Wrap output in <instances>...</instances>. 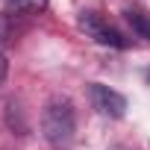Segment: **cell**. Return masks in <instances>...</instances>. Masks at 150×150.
Listing matches in <instances>:
<instances>
[{"label":"cell","instance_id":"cell-1","mask_svg":"<svg viewBox=\"0 0 150 150\" xmlns=\"http://www.w3.org/2000/svg\"><path fill=\"white\" fill-rule=\"evenodd\" d=\"M74 132H77V115H74V103L68 97H53L44 103L41 109V135L56 147L65 150L74 141Z\"/></svg>","mask_w":150,"mask_h":150},{"label":"cell","instance_id":"cell-2","mask_svg":"<svg viewBox=\"0 0 150 150\" xmlns=\"http://www.w3.org/2000/svg\"><path fill=\"white\" fill-rule=\"evenodd\" d=\"M88 97H91V106L103 115V118H124L127 115V97L103 83H91L88 86Z\"/></svg>","mask_w":150,"mask_h":150},{"label":"cell","instance_id":"cell-3","mask_svg":"<svg viewBox=\"0 0 150 150\" xmlns=\"http://www.w3.org/2000/svg\"><path fill=\"white\" fill-rule=\"evenodd\" d=\"M80 27H83L97 44H103V47H118V50L129 47V41H127L115 27H109L97 12H83V15H80Z\"/></svg>","mask_w":150,"mask_h":150},{"label":"cell","instance_id":"cell-4","mask_svg":"<svg viewBox=\"0 0 150 150\" xmlns=\"http://www.w3.org/2000/svg\"><path fill=\"white\" fill-rule=\"evenodd\" d=\"M124 15H127V21L132 24V30H135L141 38H147V41H150V12H144V9L132 6V9H127Z\"/></svg>","mask_w":150,"mask_h":150},{"label":"cell","instance_id":"cell-5","mask_svg":"<svg viewBox=\"0 0 150 150\" xmlns=\"http://www.w3.org/2000/svg\"><path fill=\"white\" fill-rule=\"evenodd\" d=\"M12 3L18 9H24V12H41L47 6V0H12Z\"/></svg>","mask_w":150,"mask_h":150},{"label":"cell","instance_id":"cell-6","mask_svg":"<svg viewBox=\"0 0 150 150\" xmlns=\"http://www.w3.org/2000/svg\"><path fill=\"white\" fill-rule=\"evenodd\" d=\"M6 74H9V62H6V56L0 53V86L6 83Z\"/></svg>","mask_w":150,"mask_h":150},{"label":"cell","instance_id":"cell-7","mask_svg":"<svg viewBox=\"0 0 150 150\" xmlns=\"http://www.w3.org/2000/svg\"><path fill=\"white\" fill-rule=\"evenodd\" d=\"M112 150H132V147H124V144H118V147H112Z\"/></svg>","mask_w":150,"mask_h":150}]
</instances>
